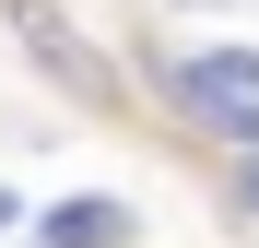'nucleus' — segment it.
Returning a JSON list of instances; mask_svg holds the SVG:
<instances>
[{
    "mask_svg": "<svg viewBox=\"0 0 259 248\" xmlns=\"http://www.w3.org/2000/svg\"><path fill=\"white\" fill-rule=\"evenodd\" d=\"M12 24H24V36H35V59H48V71H59V83H82V95H95V107H106V95H118V71H106V59H95V48H82V36H71V24H59V12H48V0H12Z\"/></svg>",
    "mask_w": 259,
    "mask_h": 248,
    "instance_id": "nucleus-2",
    "label": "nucleus"
},
{
    "mask_svg": "<svg viewBox=\"0 0 259 248\" xmlns=\"http://www.w3.org/2000/svg\"><path fill=\"white\" fill-rule=\"evenodd\" d=\"M236 213H259V165H236Z\"/></svg>",
    "mask_w": 259,
    "mask_h": 248,
    "instance_id": "nucleus-4",
    "label": "nucleus"
},
{
    "mask_svg": "<svg viewBox=\"0 0 259 248\" xmlns=\"http://www.w3.org/2000/svg\"><path fill=\"white\" fill-rule=\"evenodd\" d=\"M177 107L212 130H259V48H200L177 59Z\"/></svg>",
    "mask_w": 259,
    "mask_h": 248,
    "instance_id": "nucleus-1",
    "label": "nucleus"
},
{
    "mask_svg": "<svg viewBox=\"0 0 259 248\" xmlns=\"http://www.w3.org/2000/svg\"><path fill=\"white\" fill-rule=\"evenodd\" d=\"M48 248H130V201H59Z\"/></svg>",
    "mask_w": 259,
    "mask_h": 248,
    "instance_id": "nucleus-3",
    "label": "nucleus"
}]
</instances>
